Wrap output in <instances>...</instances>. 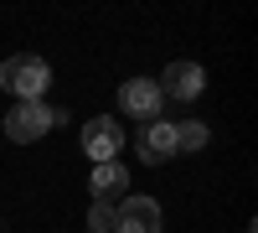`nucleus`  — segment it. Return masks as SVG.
Masks as SVG:
<instances>
[{
	"mask_svg": "<svg viewBox=\"0 0 258 233\" xmlns=\"http://www.w3.org/2000/svg\"><path fill=\"white\" fill-rule=\"evenodd\" d=\"M83 151L93 156V166L114 161V156L124 151V124H119L114 114H98V119H88V124H83Z\"/></svg>",
	"mask_w": 258,
	"mask_h": 233,
	"instance_id": "3",
	"label": "nucleus"
},
{
	"mask_svg": "<svg viewBox=\"0 0 258 233\" xmlns=\"http://www.w3.org/2000/svg\"><path fill=\"white\" fill-rule=\"evenodd\" d=\"M202 145H207V124H202V119L176 124V156H181V151H202Z\"/></svg>",
	"mask_w": 258,
	"mask_h": 233,
	"instance_id": "9",
	"label": "nucleus"
},
{
	"mask_svg": "<svg viewBox=\"0 0 258 233\" xmlns=\"http://www.w3.org/2000/svg\"><path fill=\"white\" fill-rule=\"evenodd\" d=\"M47 83H52V68H47L41 57H31V52H21V57H6V62H0V88L16 94V104H41Z\"/></svg>",
	"mask_w": 258,
	"mask_h": 233,
	"instance_id": "1",
	"label": "nucleus"
},
{
	"mask_svg": "<svg viewBox=\"0 0 258 233\" xmlns=\"http://www.w3.org/2000/svg\"><path fill=\"white\" fill-rule=\"evenodd\" d=\"M68 114L62 109H47V104H16V109L6 114V140H16V145H31V140H41L52 130V124H62Z\"/></svg>",
	"mask_w": 258,
	"mask_h": 233,
	"instance_id": "2",
	"label": "nucleus"
},
{
	"mask_svg": "<svg viewBox=\"0 0 258 233\" xmlns=\"http://www.w3.org/2000/svg\"><path fill=\"white\" fill-rule=\"evenodd\" d=\"M88 233H114V207L109 202H93L88 207Z\"/></svg>",
	"mask_w": 258,
	"mask_h": 233,
	"instance_id": "10",
	"label": "nucleus"
},
{
	"mask_svg": "<svg viewBox=\"0 0 258 233\" xmlns=\"http://www.w3.org/2000/svg\"><path fill=\"white\" fill-rule=\"evenodd\" d=\"M114 233H160V202L155 197L114 202Z\"/></svg>",
	"mask_w": 258,
	"mask_h": 233,
	"instance_id": "4",
	"label": "nucleus"
},
{
	"mask_svg": "<svg viewBox=\"0 0 258 233\" xmlns=\"http://www.w3.org/2000/svg\"><path fill=\"white\" fill-rule=\"evenodd\" d=\"M155 88H160V99H197L207 88V73L197 62H170V68L155 78Z\"/></svg>",
	"mask_w": 258,
	"mask_h": 233,
	"instance_id": "6",
	"label": "nucleus"
},
{
	"mask_svg": "<svg viewBox=\"0 0 258 233\" xmlns=\"http://www.w3.org/2000/svg\"><path fill=\"white\" fill-rule=\"evenodd\" d=\"M170 156H176V124L170 119H150L140 130V161L145 166H165Z\"/></svg>",
	"mask_w": 258,
	"mask_h": 233,
	"instance_id": "7",
	"label": "nucleus"
},
{
	"mask_svg": "<svg viewBox=\"0 0 258 233\" xmlns=\"http://www.w3.org/2000/svg\"><path fill=\"white\" fill-rule=\"evenodd\" d=\"M160 88H155V78H129L124 88H119V109L129 114V119H140V124H150V119H160Z\"/></svg>",
	"mask_w": 258,
	"mask_h": 233,
	"instance_id": "5",
	"label": "nucleus"
},
{
	"mask_svg": "<svg viewBox=\"0 0 258 233\" xmlns=\"http://www.w3.org/2000/svg\"><path fill=\"white\" fill-rule=\"evenodd\" d=\"M93 202H124L129 197V166H119V161H103V166H93Z\"/></svg>",
	"mask_w": 258,
	"mask_h": 233,
	"instance_id": "8",
	"label": "nucleus"
}]
</instances>
